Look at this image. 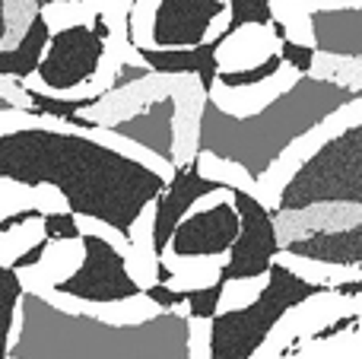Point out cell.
I'll list each match as a JSON object with an SVG mask.
<instances>
[{"mask_svg":"<svg viewBox=\"0 0 362 359\" xmlns=\"http://www.w3.org/2000/svg\"><path fill=\"white\" fill-rule=\"evenodd\" d=\"M0 182L57 188L67 210L131 239L169 178L89 134L29 127L0 137Z\"/></svg>","mask_w":362,"mask_h":359,"instance_id":"obj_1","label":"cell"},{"mask_svg":"<svg viewBox=\"0 0 362 359\" xmlns=\"http://www.w3.org/2000/svg\"><path fill=\"white\" fill-rule=\"evenodd\" d=\"M359 102L362 86L315 73L296 76L286 93H276L251 114H232L206 95L197 114V153L238 165L251 182H264L293 143Z\"/></svg>","mask_w":362,"mask_h":359,"instance_id":"obj_2","label":"cell"},{"mask_svg":"<svg viewBox=\"0 0 362 359\" xmlns=\"http://www.w3.org/2000/svg\"><path fill=\"white\" fill-rule=\"evenodd\" d=\"M321 296H334V286L305 280L276 261L248 305L226 309L210 322V359H255L289 312Z\"/></svg>","mask_w":362,"mask_h":359,"instance_id":"obj_3","label":"cell"},{"mask_svg":"<svg viewBox=\"0 0 362 359\" xmlns=\"http://www.w3.org/2000/svg\"><path fill=\"white\" fill-rule=\"evenodd\" d=\"M312 207H362V121L331 134L286 178L274 213Z\"/></svg>","mask_w":362,"mask_h":359,"instance_id":"obj_4","label":"cell"},{"mask_svg":"<svg viewBox=\"0 0 362 359\" xmlns=\"http://www.w3.org/2000/svg\"><path fill=\"white\" fill-rule=\"evenodd\" d=\"M229 25V0H134L127 32L134 48H197Z\"/></svg>","mask_w":362,"mask_h":359,"instance_id":"obj_5","label":"cell"},{"mask_svg":"<svg viewBox=\"0 0 362 359\" xmlns=\"http://www.w3.org/2000/svg\"><path fill=\"white\" fill-rule=\"evenodd\" d=\"M105 54H108V38H102L93 29V23L57 29L51 32V42L45 48L42 64H38V73L23 80V86L29 93L74 99L99 76Z\"/></svg>","mask_w":362,"mask_h":359,"instance_id":"obj_6","label":"cell"},{"mask_svg":"<svg viewBox=\"0 0 362 359\" xmlns=\"http://www.w3.org/2000/svg\"><path fill=\"white\" fill-rule=\"evenodd\" d=\"M54 290L83 305H118L144 296V286L127 267V254L99 233H83L80 267Z\"/></svg>","mask_w":362,"mask_h":359,"instance_id":"obj_7","label":"cell"},{"mask_svg":"<svg viewBox=\"0 0 362 359\" xmlns=\"http://www.w3.org/2000/svg\"><path fill=\"white\" fill-rule=\"evenodd\" d=\"M232 204L242 216V233L232 245L229 258L223 261L219 280L223 283H251V280H267L270 267L276 264L283 252L280 233H276V216L261 197L251 191L232 188Z\"/></svg>","mask_w":362,"mask_h":359,"instance_id":"obj_8","label":"cell"},{"mask_svg":"<svg viewBox=\"0 0 362 359\" xmlns=\"http://www.w3.org/2000/svg\"><path fill=\"white\" fill-rule=\"evenodd\" d=\"M238 233H242V216H238L232 194L226 201H216L210 207H194L181 220L169 242V252L163 254V264L178 261H216L232 252Z\"/></svg>","mask_w":362,"mask_h":359,"instance_id":"obj_9","label":"cell"},{"mask_svg":"<svg viewBox=\"0 0 362 359\" xmlns=\"http://www.w3.org/2000/svg\"><path fill=\"white\" fill-rule=\"evenodd\" d=\"M229 191H232L229 184L216 182V178H206L204 172H200L197 159H191V163H185V165H175L165 191L156 197V204H153V248H156L159 258L169 252V242H172V235H175V229L181 226V220H185L204 197L229 194Z\"/></svg>","mask_w":362,"mask_h":359,"instance_id":"obj_10","label":"cell"},{"mask_svg":"<svg viewBox=\"0 0 362 359\" xmlns=\"http://www.w3.org/2000/svg\"><path fill=\"white\" fill-rule=\"evenodd\" d=\"M108 131L131 140V143H137V146H144L150 156H156L159 163L175 172L181 137H178V99L172 93L153 99L146 108H140L131 118L112 124Z\"/></svg>","mask_w":362,"mask_h":359,"instance_id":"obj_11","label":"cell"},{"mask_svg":"<svg viewBox=\"0 0 362 359\" xmlns=\"http://www.w3.org/2000/svg\"><path fill=\"white\" fill-rule=\"evenodd\" d=\"M308 35L318 54L340 61H362V4L315 6L305 16Z\"/></svg>","mask_w":362,"mask_h":359,"instance_id":"obj_12","label":"cell"},{"mask_svg":"<svg viewBox=\"0 0 362 359\" xmlns=\"http://www.w3.org/2000/svg\"><path fill=\"white\" fill-rule=\"evenodd\" d=\"M283 254L289 258L308 261V264H325V267H362V223L337 229H318V233L299 235V239L286 242Z\"/></svg>","mask_w":362,"mask_h":359,"instance_id":"obj_13","label":"cell"},{"mask_svg":"<svg viewBox=\"0 0 362 359\" xmlns=\"http://www.w3.org/2000/svg\"><path fill=\"white\" fill-rule=\"evenodd\" d=\"M219 38L197 45V48H178V51H165V48H137L140 61L159 76H197L200 93L213 95L216 89V76L223 70L219 64Z\"/></svg>","mask_w":362,"mask_h":359,"instance_id":"obj_14","label":"cell"},{"mask_svg":"<svg viewBox=\"0 0 362 359\" xmlns=\"http://www.w3.org/2000/svg\"><path fill=\"white\" fill-rule=\"evenodd\" d=\"M48 42H51V25H48V19L38 13L23 42H19L16 48L0 51V76H10V80H29V76H35Z\"/></svg>","mask_w":362,"mask_h":359,"instance_id":"obj_15","label":"cell"},{"mask_svg":"<svg viewBox=\"0 0 362 359\" xmlns=\"http://www.w3.org/2000/svg\"><path fill=\"white\" fill-rule=\"evenodd\" d=\"M286 61H283L280 48L274 54H267L264 61L251 64V67H232V70H219L216 76V86L219 89H255V86H264V83L276 80L283 73Z\"/></svg>","mask_w":362,"mask_h":359,"instance_id":"obj_16","label":"cell"},{"mask_svg":"<svg viewBox=\"0 0 362 359\" xmlns=\"http://www.w3.org/2000/svg\"><path fill=\"white\" fill-rule=\"evenodd\" d=\"M276 19L274 0H229V25L219 38H232L235 32L248 29V25H261L270 29V23Z\"/></svg>","mask_w":362,"mask_h":359,"instance_id":"obj_17","label":"cell"},{"mask_svg":"<svg viewBox=\"0 0 362 359\" xmlns=\"http://www.w3.org/2000/svg\"><path fill=\"white\" fill-rule=\"evenodd\" d=\"M42 239H45V216L42 220L25 223V226L10 229V233H0V264L13 267L29 248H35Z\"/></svg>","mask_w":362,"mask_h":359,"instance_id":"obj_18","label":"cell"},{"mask_svg":"<svg viewBox=\"0 0 362 359\" xmlns=\"http://www.w3.org/2000/svg\"><path fill=\"white\" fill-rule=\"evenodd\" d=\"M187 293V318L191 322H213L223 309V296H226V283L216 280L210 286H200V290H185Z\"/></svg>","mask_w":362,"mask_h":359,"instance_id":"obj_19","label":"cell"},{"mask_svg":"<svg viewBox=\"0 0 362 359\" xmlns=\"http://www.w3.org/2000/svg\"><path fill=\"white\" fill-rule=\"evenodd\" d=\"M45 235L51 242H80L83 229H80V216L74 210H54L45 213Z\"/></svg>","mask_w":362,"mask_h":359,"instance_id":"obj_20","label":"cell"},{"mask_svg":"<svg viewBox=\"0 0 362 359\" xmlns=\"http://www.w3.org/2000/svg\"><path fill=\"white\" fill-rule=\"evenodd\" d=\"M280 54L286 61V67L299 76H308L315 70V61H318V51L315 45H305V42H296V38H286L280 42Z\"/></svg>","mask_w":362,"mask_h":359,"instance_id":"obj_21","label":"cell"},{"mask_svg":"<svg viewBox=\"0 0 362 359\" xmlns=\"http://www.w3.org/2000/svg\"><path fill=\"white\" fill-rule=\"evenodd\" d=\"M144 296L150 299V302L156 305L159 312H175V309H181V305L187 302V293L185 290H175L172 283H153V286H146Z\"/></svg>","mask_w":362,"mask_h":359,"instance_id":"obj_22","label":"cell"},{"mask_svg":"<svg viewBox=\"0 0 362 359\" xmlns=\"http://www.w3.org/2000/svg\"><path fill=\"white\" fill-rule=\"evenodd\" d=\"M6 45L13 48V42H10V13H6V0H0V51H6Z\"/></svg>","mask_w":362,"mask_h":359,"instance_id":"obj_23","label":"cell"},{"mask_svg":"<svg viewBox=\"0 0 362 359\" xmlns=\"http://www.w3.org/2000/svg\"><path fill=\"white\" fill-rule=\"evenodd\" d=\"M51 4H67V0H38V10H45V6H51Z\"/></svg>","mask_w":362,"mask_h":359,"instance_id":"obj_24","label":"cell"},{"mask_svg":"<svg viewBox=\"0 0 362 359\" xmlns=\"http://www.w3.org/2000/svg\"><path fill=\"white\" fill-rule=\"evenodd\" d=\"M305 4H315V0H305Z\"/></svg>","mask_w":362,"mask_h":359,"instance_id":"obj_25","label":"cell"}]
</instances>
